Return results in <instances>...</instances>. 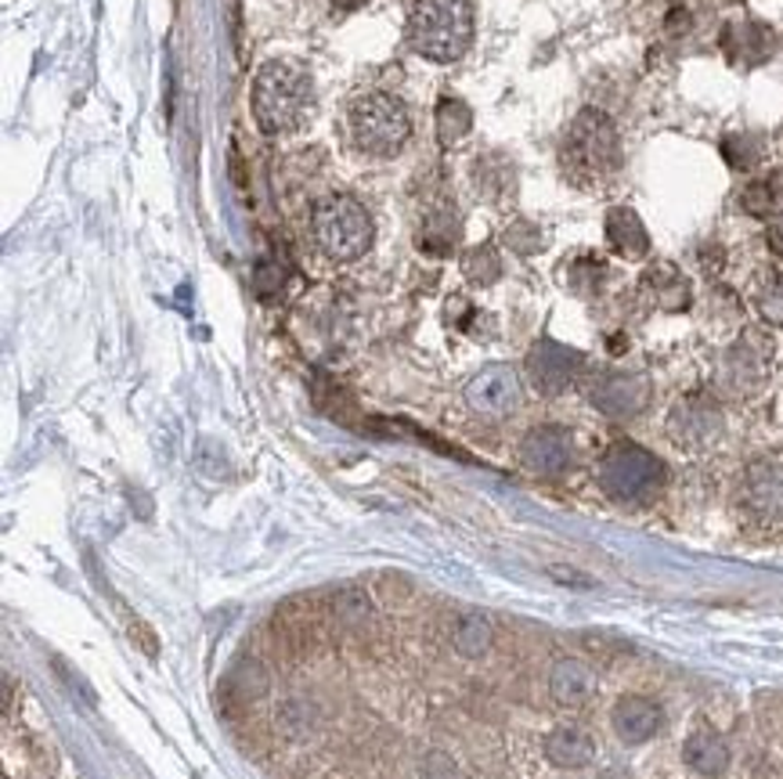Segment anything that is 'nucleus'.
Segmentation results:
<instances>
[{"instance_id":"18","label":"nucleus","mask_w":783,"mask_h":779,"mask_svg":"<svg viewBox=\"0 0 783 779\" xmlns=\"http://www.w3.org/2000/svg\"><path fill=\"white\" fill-rule=\"evenodd\" d=\"M642 289L653 296V304L661 310H687L690 307V281L682 278L676 264H653L647 275H642Z\"/></svg>"},{"instance_id":"28","label":"nucleus","mask_w":783,"mask_h":779,"mask_svg":"<svg viewBox=\"0 0 783 779\" xmlns=\"http://www.w3.org/2000/svg\"><path fill=\"white\" fill-rule=\"evenodd\" d=\"M423 779H455V765L441 750H430L423 761Z\"/></svg>"},{"instance_id":"6","label":"nucleus","mask_w":783,"mask_h":779,"mask_svg":"<svg viewBox=\"0 0 783 779\" xmlns=\"http://www.w3.org/2000/svg\"><path fill=\"white\" fill-rule=\"evenodd\" d=\"M664 462L650 455L639 444H614L604 462H599V488H604L614 502L642 505L661 494L664 488Z\"/></svg>"},{"instance_id":"27","label":"nucleus","mask_w":783,"mask_h":779,"mask_svg":"<svg viewBox=\"0 0 783 779\" xmlns=\"http://www.w3.org/2000/svg\"><path fill=\"white\" fill-rule=\"evenodd\" d=\"M773 206H776V195H773V188H769V184H751V188L744 192V209H748V214L765 217Z\"/></svg>"},{"instance_id":"19","label":"nucleus","mask_w":783,"mask_h":779,"mask_svg":"<svg viewBox=\"0 0 783 779\" xmlns=\"http://www.w3.org/2000/svg\"><path fill=\"white\" fill-rule=\"evenodd\" d=\"M682 758H687V765L693 772H701V776H722L725 769H730V747H725V740L719 732H693L687 744H682Z\"/></svg>"},{"instance_id":"29","label":"nucleus","mask_w":783,"mask_h":779,"mask_svg":"<svg viewBox=\"0 0 783 779\" xmlns=\"http://www.w3.org/2000/svg\"><path fill=\"white\" fill-rule=\"evenodd\" d=\"M549 574L559 577V585H570V588H593L596 581L589 574H578V571H567V566H549Z\"/></svg>"},{"instance_id":"13","label":"nucleus","mask_w":783,"mask_h":779,"mask_svg":"<svg viewBox=\"0 0 783 779\" xmlns=\"http://www.w3.org/2000/svg\"><path fill=\"white\" fill-rule=\"evenodd\" d=\"M765 365H769L765 344H759V336H744L740 344L725 350L719 382L730 393H736V398H744V393H754L765 382Z\"/></svg>"},{"instance_id":"25","label":"nucleus","mask_w":783,"mask_h":779,"mask_svg":"<svg viewBox=\"0 0 783 779\" xmlns=\"http://www.w3.org/2000/svg\"><path fill=\"white\" fill-rule=\"evenodd\" d=\"M722 152H725V160H730L736 170H751L754 163H759V155H762V148L754 145L751 137H730L722 145Z\"/></svg>"},{"instance_id":"3","label":"nucleus","mask_w":783,"mask_h":779,"mask_svg":"<svg viewBox=\"0 0 783 779\" xmlns=\"http://www.w3.org/2000/svg\"><path fill=\"white\" fill-rule=\"evenodd\" d=\"M559 163L567 177L578 184H599L618 174L621 166V137L599 109H581L575 123L567 126L564 145H559Z\"/></svg>"},{"instance_id":"8","label":"nucleus","mask_w":783,"mask_h":779,"mask_svg":"<svg viewBox=\"0 0 783 779\" xmlns=\"http://www.w3.org/2000/svg\"><path fill=\"white\" fill-rule=\"evenodd\" d=\"M463 398L470 404V412H477L484 419H506L524 401V382L513 365H487L466 382Z\"/></svg>"},{"instance_id":"14","label":"nucleus","mask_w":783,"mask_h":779,"mask_svg":"<svg viewBox=\"0 0 783 779\" xmlns=\"http://www.w3.org/2000/svg\"><path fill=\"white\" fill-rule=\"evenodd\" d=\"M661 721H664L661 707L650 697H636V693L632 697H621L610 711V726L621 744H647L661 729Z\"/></svg>"},{"instance_id":"1","label":"nucleus","mask_w":783,"mask_h":779,"mask_svg":"<svg viewBox=\"0 0 783 779\" xmlns=\"http://www.w3.org/2000/svg\"><path fill=\"white\" fill-rule=\"evenodd\" d=\"M315 80L297 59H271L254 80V116L264 134H292L311 120Z\"/></svg>"},{"instance_id":"10","label":"nucleus","mask_w":783,"mask_h":779,"mask_svg":"<svg viewBox=\"0 0 783 779\" xmlns=\"http://www.w3.org/2000/svg\"><path fill=\"white\" fill-rule=\"evenodd\" d=\"M585 368V353H578L575 347H564L556 339H542L535 344V350L527 353V372L535 379V387L542 393H564L570 382L578 379V372Z\"/></svg>"},{"instance_id":"16","label":"nucleus","mask_w":783,"mask_h":779,"mask_svg":"<svg viewBox=\"0 0 783 779\" xmlns=\"http://www.w3.org/2000/svg\"><path fill=\"white\" fill-rule=\"evenodd\" d=\"M545 758H549L556 769H585L596 758L593 736L578 726H559L545 736Z\"/></svg>"},{"instance_id":"7","label":"nucleus","mask_w":783,"mask_h":779,"mask_svg":"<svg viewBox=\"0 0 783 779\" xmlns=\"http://www.w3.org/2000/svg\"><path fill=\"white\" fill-rule=\"evenodd\" d=\"M740 505L765 527H783V455L754 459L740 476Z\"/></svg>"},{"instance_id":"30","label":"nucleus","mask_w":783,"mask_h":779,"mask_svg":"<svg viewBox=\"0 0 783 779\" xmlns=\"http://www.w3.org/2000/svg\"><path fill=\"white\" fill-rule=\"evenodd\" d=\"M332 4L340 8V11H354L358 4H365V0H332Z\"/></svg>"},{"instance_id":"11","label":"nucleus","mask_w":783,"mask_h":779,"mask_svg":"<svg viewBox=\"0 0 783 779\" xmlns=\"http://www.w3.org/2000/svg\"><path fill=\"white\" fill-rule=\"evenodd\" d=\"M589 398L596 404V412H604L610 419H632L650 404L653 387L650 379L639 372H610L604 379H596Z\"/></svg>"},{"instance_id":"24","label":"nucleus","mask_w":783,"mask_h":779,"mask_svg":"<svg viewBox=\"0 0 783 779\" xmlns=\"http://www.w3.org/2000/svg\"><path fill=\"white\" fill-rule=\"evenodd\" d=\"M506 243L509 249L521 253V257H530V253L542 246V232L530 221H516L513 228H506Z\"/></svg>"},{"instance_id":"12","label":"nucleus","mask_w":783,"mask_h":779,"mask_svg":"<svg viewBox=\"0 0 783 779\" xmlns=\"http://www.w3.org/2000/svg\"><path fill=\"white\" fill-rule=\"evenodd\" d=\"M521 462L538 476H559L575 462V441L564 427H535L521 444Z\"/></svg>"},{"instance_id":"21","label":"nucleus","mask_w":783,"mask_h":779,"mask_svg":"<svg viewBox=\"0 0 783 779\" xmlns=\"http://www.w3.org/2000/svg\"><path fill=\"white\" fill-rule=\"evenodd\" d=\"M473 126V112L463 98H441L437 102V134L444 145H455V141H463Z\"/></svg>"},{"instance_id":"5","label":"nucleus","mask_w":783,"mask_h":779,"mask_svg":"<svg viewBox=\"0 0 783 779\" xmlns=\"http://www.w3.org/2000/svg\"><path fill=\"white\" fill-rule=\"evenodd\" d=\"M347 134H351V145L361 155L390 160V155H398L409 145L412 116L394 94L372 91V94L354 98L351 109H347Z\"/></svg>"},{"instance_id":"17","label":"nucleus","mask_w":783,"mask_h":779,"mask_svg":"<svg viewBox=\"0 0 783 779\" xmlns=\"http://www.w3.org/2000/svg\"><path fill=\"white\" fill-rule=\"evenodd\" d=\"M607 238H610V246L628 260H639L650 253V235H647V228H642L636 209H628V206H614L607 214Z\"/></svg>"},{"instance_id":"26","label":"nucleus","mask_w":783,"mask_h":779,"mask_svg":"<svg viewBox=\"0 0 783 779\" xmlns=\"http://www.w3.org/2000/svg\"><path fill=\"white\" fill-rule=\"evenodd\" d=\"M759 310L765 315V321L783 325V278L769 281V289H762V296H759Z\"/></svg>"},{"instance_id":"15","label":"nucleus","mask_w":783,"mask_h":779,"mask_svg":"<svg viewBox=\"0 0 783 779\" xmlns=\"http://www.w3.org/2000/svg\"><path fill=\"white\" fill-rule=\"evenodd\" d=\"M549 693L559 707H585L596 693V675L585 660L564 657L549 672Z\"/></svg>"},{"instance_id":"2","label":"nucleus","mask_w":783,"mask_h":779,"mask_svg":"<svg viewBox=\"0 0 783 779\" xmlns=\"http://www.w3.org/2000/svg\"><path fill=\"white\" fill-rule=\"evenodd\" d=\"M473 44V0H415L409 48L426 62H459Z\"/></svg>"},{"instance_id":"20","label":"nucleus","mask_w":783,"mask_h":779,"mask_svg":"<svg viewBox=\"0 0 783 779\" xmlns=\"http://www.w3.org/2000/svg\"><path fill=\"white\" fill-rule=\"evenodd\" d=\"M492 639H495V628H492V621H487V614H481V611L459 614L455 628H452V646L459 657L481 660L487 649H492Z\"/></svg>"},{"instance_id":"23","label":"nucleus","mask_w":783,"mask_h":779,"mask_svg":"<svg viewBox=\"0 0 783 779\" xmlns=\"http://www.w3.org/2000/svg\"><path fill=\"white\" fill-rule=\"evenodd\" d=\"M463 275L470 281H477V286H492V281H498L502 278V260H498L495 246L470 249L466 257H463Z\"/></svg>"},{"instance_id":"9","label":"nucleus","mask_w":783,"mask_h":779,"mask_svg":"<svg viewBox=\"0 0 783 779\" xmlns=\"http://www.w3.org/2000/svg\"><path fill=\"white\" fill-rule=\"evenodd\" d=\"M725 430V419L719 412V404L711 398H701V393H693V398H682L676 408H671L668 416V433L671 441L682 444V448H708L715 444Z\"/></svg>"},{"instance_id":"22","label":"nucleus","mask_w":783,"mask_h":779,"mask_svg":"<svg viewBox=\"0 0 783 779\" xmlns=\"http://www.w3.org/2000/svg\"><path fill=\"white\" fill-rule=\"evenodd\" d=\"M459 238V217L455 209H437V214H430L423 232H419V246L430 249V253H447L455 246Z\"/></svg>"},{"instance_id":"4","label":"nucleus","mask_w":783,"mask_h":779,"mask_svg":"<svg viewBox=\"0 0 783 779\" xmlns=\"http://www.w3.org/2000/svg\"><path fill=\"white\" fill-rule=\"evenodd\" d=\"M311 238L329 260L351 264L372 249L375 224L354 195H326L311 209Z\"/></svg>"}]
</instances>
